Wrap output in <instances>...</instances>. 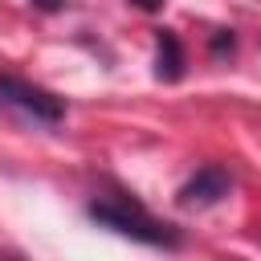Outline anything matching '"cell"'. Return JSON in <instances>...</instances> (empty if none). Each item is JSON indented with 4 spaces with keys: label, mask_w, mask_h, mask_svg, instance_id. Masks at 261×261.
<instances>
[{
    "label": "cell",
    "mask_w": 261,
    "mask_h": 261,
    "mask_svg": "<svg viewBox=\"0 0 261 261\" xmlns=\"http://www.w3.org/2000/svg\"><path fill=\"white\" fill-rule=\"evenodd\" d=\"M228 188H232V179H228V171H220V167H200L184 188H179V204L184 208H208V204H216L220 196H228Z\"/></svg>",
    "instance_id": "3"
},
{
    "label": "cell",
    "mask_w": 261,
    "mask_h": 261,
    "mask_svg": "<svg viewBox=\"0 0 261 261\" xmlns=\"http://www.w3.org/2000/svg\"><path fill=\"white\" fill-rule=\"evenodd\" d=\"M33 4H37V8H45V12H57V8H61V0H33Z\"/></svg>",
    "instance_id": "5"
},
{
    "label": "cell",
    "mask_w": 261,
    "mask_h": 261,
    "mask_svg": "<svg viewBox=\"0 0 261 261\" xmlns=\"http://www.w3.org/2000/svg\"><path fill=\"white\" fill-rule=\"evenodd\" d=\"M184 73V49H179V37L171 29H159L155 33V77L159 82H179Z\"/></svg>",
    "instance_id": "4"
},
{
    "label": "cell",
    "mask_w": 261,
    "mask_h": 261,
    "mask_svg": "<svg viewBox=\"0 0 261 261\" xmlns=\"http://www.w3.org/2000/svg\"><path fill=\"white\" fill-rule=\"evenodd\" d=\"M135 4H139V8H147V12H155V8L163 4V0H135Z\"/></svg>",
    "instance_id": "6"
},
{
    "label": "cell",
    "mask_w": 261,
    "mask_h": 261,
    "mask_svg": "<svg viewBox=\"0 0 261 261\" xmlns=\"http://www.w3.org/2000/svg\"><path fill=\"white\" fill-rule=\"evenodd\" d=\"M90 216H94L98 224H106V228H114V232H122V237H130V241L155 245V249H175V245H179V232H175L171 224L155 220V216H151L139 200H130V196H102V200L90 204Z\"/></svg>",
    "instance_id": "1"
},
{
    "label": "cell",
    "mask_w": 261,
    "mask_h": 261,
    "mask_svg": "<svg viewBox=\"0 0 261 261\" xmlns=\"http://www.w3.org/2000/svg\"><path fill=\"white\" fill-rule=\"evenodd\" d=\"M0 102L12 106V110H20L33 122H45V126H53V122L65 118V102L57 94H49V90H41L33 82H20L12 73H0Z\"/></svg>",
    "instance_id": "2"
}]
</instances>
